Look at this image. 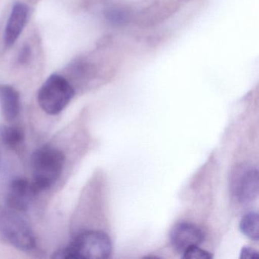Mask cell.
<instances>
[{"label": "cell", "instance_id": "obj_1", "mask_svg": "<svg viewBox=\"0 0 259 259\" xmlns=\"http://www.w3.org/2000/svg\"><path fill=\"white\" fill-rule=\"evenodd\" d=\"M112 252L111 239L100 230H88L76 236L68 246L54 253V258L105 259Z\"/></svg>", "mask_w": 259, "mask_h": 259}, {"label": "cell", "instance_id": "obj_2", "mask_svg": "<svg viewBox=\"0 0 259 259\" xmlns=\"http://www.w3.org/2000/svg\"><path fill=\"white\" fill-rule=\"evenodd\" d=\"M66 162L63 151L45 145L32 156V184L38 192L51 188L60 179Z\"/></svg>", "mask_w": 259, "mask_h": 259}, {"label": "cell", "instance_id": "obj_3", "mask_svg": "<svg viewBox=\"0 0 259 259\" xmlns=\"http://www.w3.org/2000/svg\"><path fill=\"white\" fill-rule=\"evenodd\" d=\"M75 95V89L63 75H51L37 94V102L47 114L61 113L70 103Z\"/></svg>", "mask_w": 259, "mask_h": 259}, {"label": "cell", "instance_id": "obj_4", "mask_svg": "<svg viewBox=\"0 0 259 259\" xmlns=\"http://www.w3.org/2000/svg\"><path fill=\"white\" fill-rule=\"evenodd\" d=\"M0 233L21 251H31L36 247L34 232L19 212L9 208L0 210Z\"/></svg>", "mask_w": 259, "mask_h": 259}, {"label": "cell", "instance_id": "obj_5", "mask_svg": "<svg viewBox=\"0 0 259 259\" xmlns=\"http://www.w3.org/2000/svg\"><path fill=\"white\" fill-rule=\"evenodd\" d=\"M178 8L176 0H148L133 9L132 21L137 26L149 28L169 19Z\"/></svg>", "mask_w": 259, "mask_h": 259}, {"label": "cell", "instance_id": "obj_6", "mask_svg": "<svg viewBox=\"0 0 259 259\" xmlns=\"http://www.w3.org/2000/svg\"><path fill=\"white\" fill-rule=\"evenodd\" d=\"M230 190L233 198L241 204L254 201L258 193V171L248 164L235 168L230 179Z\"/></svg>", "mask_w": 259, "mask_h": 259}, {"label": "cell", "instance_id": "obj_7", "mask_svg": "<svg viewBox=\"0 0 259 259\" xmlns=\"http://www.w3.org/2000/svg\"><path fill=\"white\" fill-rule=\"evenodd\" d=\"M37 194L32 182L25 179H15L7 192V207L19 213L25 211L29 208Z\"/></svg>", "mask_w": 259, "mask_h": 259}, {"label": "cell", "instance_id": "obj_8", "mask_svg": "<svg viewBox=\"0 0 259 259\" xmlns=\"http://www.w3.org/2000/svg\"><path fill=\"white\" fill-rule=\"evenodd\" d=\"M204 240V233L195 224L181 222L176 224L170 232V241L179 252H185L192 247L198 246Z\"/></svg>", "mask_w": 259, "mask_h": 259}, {"label": "cell", "instance_id": "obj_9", "mask_svg": "<svg viewBox=\"0 0 259 259\" xmlns=\"http://www.w3.org/2000/svg\"><path fill=\"white\" fill-rule=\"evenodd\" d=\"M29 8L22 3L13 6L4 32V42L7 48L13 46L23 31L28 21Z\"/></svg>", "mask_w": 259, "mask_h": 259}, {"label": "cell", "instance_id": "obj_10", "mask_svg": "<svg viewBox=\"0 0 259 259\" xmlns=\"http://www.w3.org/2000/svg\"><path fill=\"white\" fill-rule=\"evenodd\" d=\"M20 95L13 86L0 84V109L7 120L16 119L20 112Z\"/></svg>", "mask_w": 259, "mask_h": 259}, {"label": "cell", "instance_id": "obj_11", "mask_svg": "<svg viewBox=\"0 0 259 259\" xmlns=\"http://www.w3.org/2000/svg\"><path fill=\"white\" fill-rule=\"evenodd\" d=\"M133 9L126 5H114L105 11V17L111 25L122 26L131 22Z\"/></svg>", "mask_w": 259, "mask_h": 259}, {"label": "cell", "instance_id": "obj_12", "mask_svg": "<svg viewBox=\"0 0 259 259\" xmlns=\"http://www.w3.org/2000/svg\"><path fill=\"white\" fill-rule=\"evenodd\" d=\"M239 228L245 236L251 240L258 241L259 218L255 212H250L244 215L239 224Z\"/></svg>", "mask_w": 259, "mask_h": 259}, {"label": "cell", "instance_id": "obj_13", "mask_svg": "<svg viewBox=\"0 0 259 259\" xmlns=\"http://www.w3.org/2000/svg\"><path fill=\"white\" fill-rule=\"evenodd\" d=\"M1 138L7 146L15 148L24 142L25 133L20 127L6 126L1 130Z\"/></svg>", "mask_w": 259, "mask_h": 259}, {"label": "cell", "instance_id": "obj_14", "mask_svg": "<svg viewBox=\"0 0 259 259\" xmlns=\"http://www.w3.org/2000/svg\"><path fill=\"white\" fill-rule=\"evenodd\" d=\"M183 258L187 259H210L212 255L205 250L201 249L198 246L192 247L183 253Z\"/></svg>", "mask_w": 259, "mask_h": 259}, {"label": "cell", "instance_id": "obj_15", "mask_svg": "<svg viewBox=\"0 0 259 259\" xmlns=\"http://www.w3.org/2000/svg\"><path fill=\"white\" fill-rule=\"evenodd\" d=\"M31 48L28 45H25L23 48L21 49L19 52V57H18V61L21 64H25V63L29 60L31 58Z\"/></svg>", "mask_w": 259, "mask_h": 259}, {"label": "cell", "instance_id": "obj_16", "mask_svg": "<svg viewBox=\"0 0 259 259\" xmlns=\"http://www.w3.org/2000/svg\"><path fill=\"white\" fill-rule=\"evenodd\" d=\"M258 257V254L255 250L248 247H244L241 251L240 257L243 259L255 258Z\"/></svg>", "mask_w": 259, "mask_h": 259}]
</instances>
